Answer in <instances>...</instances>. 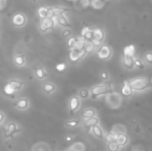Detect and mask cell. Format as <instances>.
Masks as SVG:
<instances>
[{
  "instance_id": "1",
  "label": "cell",
  "mask_w": 152,
  "mask_h": 151,
  "mask_svg": "<svg viewBox=\"0 0 152 151\" xmlns=\"http://www.w3.org/2000/svg\"><path fill=\"white\" fill-rule=\"evenodd\" d=\"M128 85L130 86L131 89L134 90H144L145 88L149 87V81L146 79H136V80H132L128 83Z\"/></svg>"
},
{
  "instance_id": "2",
  "label": "cell",
  "mask_w": 152,
  "mask_h": 151,
  "mask_svg": "<svg viewBox=\"0 0 152 151\" xmlns=\"http://www.w3.org/2000/svg\"><path fill=\"white\" fill-rule=\"evenodd\" d=\"M54 26H56L55 23H54L53 18L47 17L45 19H42V22L40 24V29L42 32H47L48 30L52 29Z\"/></svg>"
},
{
  "instance_id": "3",
  "label": "cell",
  "mask_w": 152,
  "mask_h": 151,
  "mask_svg": "<svg viewBox=\"0 0 152 151\" xmlns=\"http://www.w3.org/2000/svg\"><path fill=\"white\" fill-rule=\"evenodd\" d=\"M104 32L101 29H94L93 30V40L92 43L94 44V46H98L103 40H104Z\"/></svg>"
},
{
  "instance_id": "4",
  "label": "cell",
  "mask_w": 152,
  "mask_h": 151,
  "mask_svg": "<svg viewBox=\"0 0 152 151\" xmlns=\"http://www.w3.org/2000/svg\"><path fill=\"white\" fill-rule=\"evenodd\" d=\"M81 37L86 43L92 42V40H93V30H91V29L88 28V27H85V28L82 30Z\"/></svg>"
},
{
  "instance_id": "5",
  "label": "cell",
  "mask_w": 152,
  "mask_h": 151,
  "mask_svg": "<svg viewBox=\"0 0 152 151\" xmlns=\"http://www.w3.org/2000/svg\"><path fill=\"white\" fill-rule=\"evenodd\" d=\"M110 90L108 85H98V86H95V87L92 88L91 90V93L94 94V95H101V94H105L106 92H108Z\"/></svg>"
},
{
  "instance_id": "6",
  "label": "cell",
  "mask_w": 152,
  "mask_h": 151,
  "mask_svg": "<svg viewBox=\"0 0 152 151\" xmlns=\"http://www.w3.org/2000/svg\"><path fill=\"white\" fill-rule=\"evenodd\" d=\"M85 54H86L85 50L79 51V50H76V49H71V55H69V58H71V61H78V60L81 59V58L83 57Z\"/></svg>"
},
{
  "instance_id": "7",
  "label": "cell",
  "mask_w": 152,
  "mask_h": 151,
  "mask_svg": "<svg viewBox=\"0 0 152 151\" xmlns=\"http://www.w3.org/2000/svg\"><path fill=\"white\" fill-rule=\"evenodd\" d=\"M15 107L21 111H25L29 108V99H20L15 101Z\"/></svg>"
},
{
  "instance_id": "8",
  "label": "cell",
  "mask_w": 152,
  "mask_h": 151,
  "mask_svg": "<svg viewBox=\"0 0 152 151\" xmlns=\"http://www.w3.org/2000/svg\"><path fill=\"white\" fill-rule=\"evenodd\" d=\"M25 22H26V18H25L24 15H22V13H17V15L13 16V23L16 26H18V27L23 26V25L25 24Z\"/></svg>"
},
{
  "instance_id": "9",
  "label": "cell",
  "mask_w": 152,
  "mask_h": 151,
  "mask_svg": "<svg viewBox=\"0 0 152 151\" xmlns=\"http://www.w3.org/2000/svg\"><path fill=\"white\" fill-rule=\"evenodd\" d=\"M111 55V50L108 46H103L98 51V57L101 59H107L110 57Z\"/></svg>"
},
{
  "instance_id": "10",
  "label": "cell",
  "mask_w": 152,
  "mask_h": 151,
  "mask_svg": "<svg viewBox=\"0 0 152 151\" xmlns=\"http://www.w3.org/2000/svg\"><path fill=\"white\" fill-rule=\"evenodd\" d=\"M56 21H57V24H59L60 26H63V27L69 26V20H67V18H66L65 13H62V15L56 17Z\"/></svg>"
},
{
  "instance_id": "11",
  "label": "cell",
  "mask_w": 152,
  "mask_h": 151,
  "mask_svg": "<svg viewBox=\"0 0 152 151\" xmlns=\"http://www.w3.org/2000/svg\"><path fill=\"white\" fill-rule=\"evenodd\" d=\"M80 107V99L79 97L77 96H74L71 97V101H69V109H71V112H75L79 109Z\"/></svg>"
},
{
  "instance_id": "12",
  "label": "cell",
  "mask_w": 152,
  "mask_h": 151,
  "mask_svg": "<svg viewBox=\"0 0 152 151\" xmlns=\"http://www.w3.org/2000/svg\"><path fill=\"white\" fill-rule=\"evenodd\" d=\"M19 128H18V125L16 124V123H9L8 125L6 126L5 128V135L6 136H9V135H13L16 131H18Z\"/></svg>"
},
{
  "instance_id": "13",
  "label": "cell",
  "mask_w": 152,
  "mask_h": 151,
  "mask_svg": "<svg viewBox=\"0 0 152 151\" xmlns=\"http://www.w3.org/2000/svg\"><path fill=\"white\" fill-rule=\"evenodd\" d=\"M55 90H56V86L54 85L53 83H45L44 85H42V91L47 94L53 93Z\"/></svg>"
},
{
  "instance_id": "14",
  "label": "cell",
  "mask_w": 152,
  "mask_h": 151,
  "mask_svg": "<svg viewBox=\"0 0 152 151\" xmlns=\"http://www.w3.org/2000/svg\"><path fill=\"white\" fill-rule=\"evenodd\" d=\"M85 46H86V42L82 38V37H78L77 40H76V44L74 46L73 49H76V50H79V51H82L85 49Z\"/></svg>"
},
{
  "instance_id": "15",
  "label": "cell",
  "mask_w": 152,
  "mask_h": 151,
  "mask_svg": "<svg viewBox=\"0 0 152 151\" xmlns=\"http://www.w3.org/2000/svg\"><path fill=\"white\" fill-rule=\"evenodd\" d=\"M8 84L13 87V89L15 90L16 92L20 91V90L23 88V83L20 81H17V80H11Z\"/></svg>"
},
{
  "instance_id": "16",
  "label": "cell",
  "mask_w": 152,
  "mask_h": 151,
  "mask_svg": "<svg viewBox=\"0 0 152 151\" xmlns=\"http://www.w3.org/2000/svg\"><path fill=\"white\" fill-rule=\"evenodd\" d=\"M92 134L94 135L95 137H97L98 139H103L104 138V134H103V130H101L100 126L98 124L92 126Z\"/></svg>"
},
{
  "instance_id": "17",
  "label": "cell",
  "mask_w": 152,
  "mask_h": 151,
  "mask_svg": "<svg viewBox=\"0 0 152 151\" xmlns=\"http://www.w3.org/2000/svg\"><path fill=\"white\" fill-rule=\"evenodd\" d=\"M13 62H15L16 65L23 66L26 63V60H25V57L22 56V55H17V56H15V58H13Z\"/></svg>"
},
{
  "instance_id": "18",
  "label": "cell",
  "mask_w": 152,
  "mask_h": 151,
  "mask_svg": "<svg viewBox=\"0 0 152 151\" xmlns=\"http://www.w3.org/2000/svg\"><path fill=\"white\" fill-rule=\"evenodd\" d=\"M116 142L119 146H123V145H125L126 143H127V137H126L124 134L118 135L116 138Z\"/></svg>"
},
{
  "instance_id": "19",
  "label": "cell",
  "mask_w": 152,
  "mask_h": 151,
  "mask_svg": "<svg viewBox=\"0 0 152 151\" xmlns=\"http://www.w3.org/2000/svg\"><path fill=\"white\" fill-rule=\"evenodd\" d=\"M84 124H85V126H87V127H92V126H94V125L98 124V119H97L96 117L88 118V119H86V121H85Z\"/></svg>"
},
{
  "instance_id": "20",
  "label": "cell",
  "mask_w": 152,
  "mask_h": 151,
  "mask_svg": "<svg viewBox=\"0 0 152 151\" xmlns=\"http://www.w3.org/2000/svg\"><path fill=\"white\" fill-rule=\"evenodd\" d=\"M91 5H92L94 9H101V7L105 6V3H106V1L105 0H91Z\"/></svg>"
},
{
  "instance_id": "21",
  "label": "cell",
  "mask_w": 152,
  "mask_h": 151,
  "mask_svg": "<svg viewBox=\"0 0 152 151\" xmlns=\"http://www.w3.org/2000/svg\"><path fill=\"white\" fill-rule=\"evenodd\" d=\"M131 93H132V91H131L130 86L128 85L127 82H124V86H123V88H122V94H123L124 96H130Z\"/></svg>"
},
{
  "instance_id": "22",
  "label": "cell",
  "mask_w": 152,
  "mask_h": 151,
  "mask_svg": "<svg viewBox=\"0 0 152 151\" xmlns=\"http://www.w3.org/2000/svg\"><path fill=\"white\" fill-rule=\"evenodd\" d=\"M35 76L37 79L44 80V79H46V77H47V72H46V70L42 69V68H37V69L35 70Z\"/></svg>"
},
{
  "instance_id": "23",
  "label": "cell",
  "mask_w": 152,
  "mask_h": 151,
  "mask_svg": "<svg viewBox=\"0 0 152 151\" xmlns=\"http://www.w3.org/2000/svg\"><path fill=\"white\" fill-rule=\"evenodd\" d=\"M124 64H125L126 67L132 68V66H134V59H132L131 56H126V55H124Z\"/></svg>"
},
{
  "instance_id": "24",
  "label": "cell",
  "mask_w": 152,
  "mask_h": 151,
  "mask_svg": "<svg viewBox=\"0 0 152 151\" xmlns=\"http://www.w3.org/2000/svg\"><path fill=\"white\" fill-rule=\"evenodd\" d=\"M3 93H4L5 95H13V94L16 93V91L13 89V87H11L9 84H6V85L4 86V88H3Z\"/></svg>"
},
{
  "instance_id": "25",
  "label": "cell",
  "mask_w": 152,
  "mask_h": 151,
  "mask_svg": "<svg viewBox=\"0 0 152 151\" xmlns=\"http://www.w3.org/2000/svg\"><path fill=\"white\" fill-rule=\"evenodd\" d=\"M83 117L85 119H88V118H92V117H95V111L93 109H87L86 111L83 113Z\"/></svg>"
},
{
  "instance_id": "26",
  "label": "cell",
  "mask_w": 152,
  "mask_h": 151,
  "mask_svg": "<svg viewBox=\"0 0 152 151\" xmlns=\"http://www.w3.org/2000/svg\"><path fill=\"white\" fill-rule=\"evenodd\" d=\"M124 55H126V56H134V46H127L125 49H124Z\"/></svg>"
},
{
  "instance_id": "27",
  "label": "cell",
  "mask_w": 152,
  "mask_h": 151,
  "mask_svg": "<svg viewBox=\"0 0 152 151\" xmlns=\"http://www.w3.org/2000/svg\"><path fill=\"white\" fill-rule=\"evenodd\" d=\"M48 13H49V9H47V7H40L38 9V16L42 19H45V18L48 17Z\"/></svg>"
},
{
  "instance_id": "28",
  "label": "cell",
  "mask_w": 152,
  "mask_h": 151,
  "mask_svg": "<svg viewBox=\"0 0 152 151\" xmlns=\"http://www.w3.org/2000/svg\"><path fill=\"white\" fill-rule=\"evenodd\" d=\"M116 138H117V135L115 133H110L106 136V140L108 143L111 142H116Z\"/></svg>"
},
{
  "instance_id": "29",
  "label": "cell",
  "mask_w": 152,
  "mask_h": 151,
  "mask_svg": "<svg viewBox=\"0 0 152 151\" xmlns=\"http://www.w3.org/2000/svg\"><path fill=\"white\" fill-rule=\"evenodd\" d=\"M94 48H95L94 44H93L92 42H90V43H86V46H85V49H84V50H85L86 53H90L94 50Z\"/></svg>"
},
{
  "instance_id": "30",
  "label": "cell",
  "mask_w": 152,
  "mask_h": 151,
  "mask_svg": "<svg viewBox=\"0 0 152 151\" xmlns=\"http://www.w3.org/2000/svg\"><path fill=\"white\" fill-rule=\"evenodd\" d=\"M109 150L110 151H118L119 150V145L117 144V142H111L109 143Z\"/></svg>"
},
{
  "instance_id": "31",
  "label": "cell",
  "mask_w": 152,
  "mask_h": 151,
  "mask_svg": "<svg viewBox=\"0 0 152 151\" xmlns=\"http://www.w3.org/2000/svg\"><path fill=\"white\" fill-rule=\"evenodd\" d=\"M80 97H82V99H87V97L89 96V91L87 89H82L80 90Z\"/></svg>"
},
{
  "instance_id": "32",
  "label": "cell",
  "mask_w": 152,
  "mask_h": 151,
  "mask_svg": "<svg viewBox=\"0 0 152 151\" xmlns=\"http://www.w3.org/2000/svg\"><path fill=\"white\" fill-rule=\"evenodd\" d=\"M76 40H77V38H75V37H71L69 40V42H67V45H69V47L71 49L74 48V46H75L76 44Z\"/></svg>"
},
{
  "instance_id": "33",
  "label": "cell",
  "mask_w": 152,
  "mask_h": 151,
  "mask_svg": "<svg viewBox=\"0 0 152 151\" xmlns=\"http://www.w3.org/2000/svg\"><path fill=\"white\" fill-rule=\"evenodd\" d=\"M134 64H136V66L140 68H143L144 67V64L143 62L141 61V59H134Z\"/></svg>"
},
{
  "instance_id": "34",
  "label": "cell",
  "mask_w": 152,
  "mask_h": 151,
  "mask_svg": "<svg viewBox=\"0 0 152 151\" xmlns=\"http://www.w3.org/2000/svg\"><path fill=\"white\" fill-rule=\"evenodd\" d=\"M65 67H66V65L64 63H59L56 65V69H57L58 72H63V70L65 69Z\"/></svg>"
},
{
  "instance_id": "35",
  "label": "cell",
  "mask_w": 152,
  "mask_h": 151,
  "mask_svg": "<svg viewBox=\"0 0 152 151\" xmlns=\"http://www.w3.org/2000/svg\"><path fill=\"white\" fill-rule=\"evenodd\" d=\"M145 58H146V61L148 62L149 64H152V53H147L145 55Z\"/></svg>"
},
{
  "instance_id": "36",
  "label": "cell",
  "mask_w": 152,
  "mask_h": 151,
  "mask_svg": "<svg viewBox=\"0 0 152 151\" xmlns=\"http://www.w3.org/2000/svg\"><path fill=\"white\" fill-rule=\"evenodd\" d=\"M71 30L69 29H64L63 31H62V35H63L64 37H66V36H69L71 35Z\"/></svg>"
},
{
  "instance_id": "37",
  "label": "cell",
  "mask_w": 152,
  "mask_h": 151,
  "mask_svg": "<svg viewBox=\"0 0 152 151\" xmlns=\"http://www.w3.org/2000/svg\"><path fill=\"white\" fill-rule=\"evenodd\" d=\"M81 4H82V6H84V7L88 6V5L90 4V0H81Z\"/></svg>"
},
{
  "instance_id": "38",
  "label": "cell",
  "mask_w": 152,
  "mask_h": 151,
  "mask_svg": "<svg viewBox=\"0 0 152 151\" xmlns=\"http://www.w3.org/2000/svg\"><path fill=\"white\" fill-rule=\"evenodd\" d=\"M66 124H67V126H71V127L77 126V125H78V121H69V122H67Z\"/></svg>"
},
{
  "instance_id": "39",
  "label": "cell",
  "mask_w": 152,
  "mask_h": 151,
  "mask_svg": "<svg viewBox=\"0 0 152 151\" xmlns=\"http://www.w3.org/2000/svg\"><path fill=\"white\" fill-rule=\"evenodd\" d=\"M4 119H5V115L3 114L2 112H0V124H2Z\"/></svg>"
},
{
  "instance_id": "40",
  "label": "cell",
  "mask_w": 152,
  "mask_h": 151,
  "mask_svg": "<svg viewBox=\"0 0 152 151\" xmlns=\"http://www.w3.org/2000/svg\"><path fill=\"white\" fill-rule=\"evenodd\" d=\"M101 77H103V79H108V74H107L106 72H101Z\"/></svg>"
},
{
  "instance_id": "41",
  "label": "cell",
  "mask_w": 152,
  "mask_h": 151,
  "mask_svg": "<svg viewBox=\"0 0 152 151\" xmlns=\"http://www.w3.org/2000/svg\"><path fill=\"white\" fill-rule=\"evenodd\" d=\"M67 151H71V149H69V150H67Z\"/></svg>"
},
{
  "instance_id": "42",
  "label": "cell",
  "mask_w": 152,
  "mask_h": 151,
  "mask_svg": "<svg viewBox=\"0 0 152 151\" xmlns=\"http://www.w3.org/2000/svg\"><path fill=\"white\" fill-rule=\"evenodd\" d=\"M69 1H74V0H69Z\"/></svg>"
},
{
  "instance_id": "43",
  "label": "cell",
  "mask_w": 152,
  "mask_h": 151,
  "mask_svg": "<svg viewBox=\"0 0 152 151\" xmlns=\"http://www.w3.org/2000/svg\"><path fill=\"white\" fill-rule=\"evenodd\" d=\"M105 1H106V0H105Z\"/></svg>"
}]
</instances>
